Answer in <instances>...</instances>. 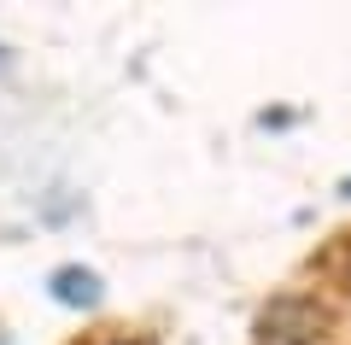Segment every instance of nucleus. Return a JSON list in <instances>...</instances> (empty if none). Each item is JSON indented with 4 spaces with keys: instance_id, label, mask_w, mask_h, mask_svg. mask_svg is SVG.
Masks as SVG:
<instances>
[{
    "instance_id": "obj_1",
    "label": "nucleus",
    "mask_w": 351,
    "mask_h": 345,
    "mask_svg": "<svg viewBox=\"0 0 351 345\" xmlns=\"http://www.w3.org/2000/svg\"><path fill=\"white\" fill-rule=\"evenodd\" d=\"M328 310L304 293H276L258 310V345H322Z\"/></svg>"
},
{
    "instance_id": "obj_2",
    "label": "nucleus",
    "mask_w": 351,
    "mask_h": 345,
    "mask_svg": "<svg viewBox=\"0 0 351 345\" xmlns=\"http://www.w3.org/2000/svg\"><path fill=\"white\" fill-rule=\"evenodd\" d=\"M47 293L59 298V305H71V310H94L100 305V275L82 270V263H59V270L47 275Z\"/></svg>"
}]
</instances>
